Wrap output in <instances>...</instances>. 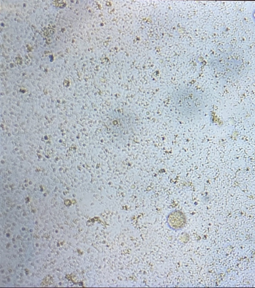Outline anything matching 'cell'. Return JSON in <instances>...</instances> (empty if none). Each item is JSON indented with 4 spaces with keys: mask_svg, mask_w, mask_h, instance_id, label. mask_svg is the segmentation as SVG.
<instances>
[{
    "mask_svg": "<svg viewBox=\"0 0 255 288\" xmlns=\"http://www.w3.org/2000/svg\"><path fill=\"white\" fill-rule=\"evenodd\" d=\"M251 93L253 101L255 103V82H254L251 87Z\"/></svg>",
    "mask_w": 255,
    "mask_h": 288,
    "instance_id": "1",
    "label": "cell"
}]
</instances>
